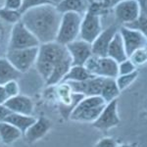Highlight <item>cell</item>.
<instances>
[{
    "label": "cell",
    "mask_w": 147,
    "mask_h": 147,
    "mask_svg": "<svg viewBox=\"0 0 147 147\" xmlns=\"http://www.w3.org/2000/svg\"><path fill=\"white\" fill-rule=\"evenodd\" d=\"M39 41L35 36L21 22H18L12 28L10 39H9L8 50H17V49H27L32 47H38Z\"/></svg>",
    "instance_id": "obj_7"
},
{
    "label": "cell",
    "mask_w": 147,
    "mask_h": 147,
    "mask_svg": "<svg viewBox=\"0 0 147 147\" xmlns=\"http://www.w3.org/2000/svg\"><path fill=\"white\" fill-rule=\"evenodd\" d=\"M103 28L101 25V16L97 15L93 12L87 11L82 16L79 38L91 44L100 34Z\"/></svg>",
    "instance_id": "obj_9"
},
{
    "label": "cell",
    "mask_w": 147,
    "mask_h": 147,
    "mask_svg": "<svg viewBox=\"0 0 147 147\" xmlns=\"http://www.w3.org/2000/svg\"><path fill=\"white\" fill-rule=\"evenodd\" d=\"M91 78H93V76L87 72L84 66H72L61 82H84Z\"/></svg>",
    "instance_id": "obj_26"
},
{
    "label": "cell",
    "mask_w": 147,
    "mask_h": 147,
    "mask_svg": "<svg viewBox=\"0 0 147 147\" xmlns=\"http://www.w3.org/2000/svg\"><path fill=\"white\" fill-rule=\"evenodd\" d=\"M121 93V91L118 88L117 84H116L115 79H110V78H104L103 86H102V90L100 96L103 98V100L106 103L118 99Z\"/></svg>",
    "instance_id": "obj_24"
},
{
    "label": "cell",
    "mask_w": 147,
    "mask_h": 147,
    "mask_svg": "<svg viewBox=\"0 0 147 147\" xmlns=\"http://www.w3.org/2000/svg\"><path fill=\"white\" fill-rule=\"evenodd\" d=\"M8 99H9V97L6 93L4 85H0V105H3Z\"/></svg>",
    "instance_id": "obj_36"
},
{
    "label": "cell",
    "mask_w": 147,
    "mask_h": 147,
    "mask_svg": "<svg viewBox=\"0 0 147 147\" xmlns=\"http://www.w3.org/2000/svg\"><path fill=\"white\" fill-rule=\"evenodd\" d=\"M11 112L7 109L4 105H0V123L4 122L6 119V117L9 115Z\"/></svg>",
    "instance_id": "obj_35"
},
{
    "label": "cell",
    "mask_w": 147,
    "mask_h": 147,
    "mask_svg": "<svg viewBox=\"0 0 147 147\" xmlns=\"http://www.w3.org/2000/svg\"><path fill=\"white\" fill-rule=\"evenodd\" d=\"M119 28L117 25H112L105 30H102L100 34L96 37L95 40L91 43V51L92 55L98 57L107 56V50L111 40L114 35L118 32Z\"/></svg>",
    "instance_id": "obj_15"
},
{
    "label": "cell",
    "mask_w": 147,
    "mask_h": 147,
    "mask_svg": "<svg viewBox=\"0 0 147 147\" xmlns=\"http://www.w3.org/2000/svg\"><path fill=\"white\" fill-rule=\"evenodd\" d=\"M136 71V67L132 64L131 61L129 58L125 61L118 64V76L119 75H127Z\"/></svg>",
    "instance_id": "obj_31"
},
{
    "label": "cell",
    "mask_w": 147,
    "mask_h": 147,
    "mask_svg": "<svg viewBox=\"0 0 147 147\" xmlns=\"http://www.w3.org/2000/svg\"><path fill=\"white\" fill-rule=\"evenodd\" d=\"M72 59V66H84L92 55L91 44L82 39H76L65 45Z\"/></svg>",
    "instance_id": "obj_13"
},
{
    "label": "cell",
    "mask_w": 147,
    "mask_h": 147,
    "mask_svg": "<svg viewBox=\"0 0 147 147\" xmlns=\"http://www.w3.org/2000/svg\"><path fill=\"white\" fill-rule=\"evenodd\" d=\"M117 147H131L129 144H122V145H117Z\"/></svg>",
    "instance_id": "obj_40"
},
{
    "label": "cell",
    "mask_w": 147,
    "mask_h": 147,
    "mask_svg": "<svg viewBox=\"0 0 147 147\" xmlns=\"http://www.w3.org/2000/svg\"><path fill=\"white\" fill-rule=\"evenodd\" d=\"M47 4H50V2L48 0H23L22 7H21L19 12L23 15L28 10H30L32 8H36V7L42 5H47Z\"/></svg>",
    "instance_id": "obj_30"
},
{
    "label": "cell",
    "mask_w": 147,
    "mask_h": 147,
    "mask_svg": "<svg viewBox=\"0 0 147 147\" xmlns=\"http://www.w3.org/2000/svg\"><path fill=\"white\" fill-rule=\"evenodd\" d=\"M117 142L114 140L111 137H104V138L100 139L97 141L95 144V147H117Z\"/></svg>",
    "instance_id": "obj_34"
},
{
    "label": "cell",
    "mask_w": 147,
    "mask_h": 147,
    "mask_svg": "<svg viewBox=\"0 0 147 147\" xmlns=\"http://www.w3.org/2000/svg\"><path fill=\"white\" fill-rule=\"evenodd\" d=\"M137 77H138V72H137V70L130 74H127V75H119L115 79L116 84H117L119 90L123 91V90H125V89H127V87L134 84V80L137 79Z\"/></svg>",
    "instance_id": "obj_27"
},
{
    "label": "cell",
    "mask_w": 147,
    "mask_h": 147,
    "mask_svg": "<svg viewBox=\"0 0 147 147\" xmlns=\"http://www.w3.org/2000/svg\"><path fill=\"white\" fill-rule=\"evenodd\" d=\"M70 57L65 45L56 41L42 43L38 46L35 68L44 80H47L51 75L54 67L60 62Z\"/></svg>",
    "instance_id": "obj_2"
},
{
    "label": "cell",
    "mask_w": 147,
    "mask_h": 147,
    "mask_svg": "<svg viewBox=\"0 0 147 147\" xmlns=\"http://www.w3.org/2000/svg\"><path fill=\"white\" fill-rule=\"evenodd\" d=\"M104 78L93 77L84 82H69L71 88L75 93L82 94L84 97L100 96Z\"/></svg>",
    "instance_id": "obj_14"
},
{
    "label": "cell",
    "mask_w": 147,
    "mask_h": 147,
    "mask_svg": "<svg viewBox=\"0 0 147 147\" xmlns=\"http://www.w3.org/2000/svg\"><path fill=\"white\" fill-rule=\"evenodd\" d=\"M11 113L32 116L34 113V102L30 97L18 94L9 98L3 104Z\"/></svg>",
    "instance_id": "obj_17"
},
{
    "label": "cell",
    "mask_w": 147,
    "mask_h": 147,
    "mask_svg": "<svg viewBox=\"0 0 147 147\" xmlns=\"http://www.w3.org/2000/svg\"><path fill=\"white\" fill-rule=\"evenodd\" d=\"M120 124V118L118 115V99L106 103L99 117L92 123L95 129L99 130H107L117 127Z\"/></svg>",
    "instance_id": "obj_11"
},
{
    "label": "cell",
    "mask_w": 147,
    "mask_h": 147,
    "mask_svg": "<svg viewBox=\"0 0 147 147\" xmlns=\"http://www.w3.org/2000/svg\"><path fill=\"white\" fill-rule=\"evenodd\" d=\"M51 129V122L45 117H39L35 120V122L26 130L24 136L28 143L32 144L37 140L41 139Z\"/></svg>",
    "instance_id": "obj_16"
},
{
    "label": "cell",
    "mask_w": 147,
    "mask_h": 147,
    "mask_svg": "<svg viewBox=\"0 0 147 147\" xmlns=\"http://www.w3.org/2000/svg\"><path fill=\"white\" fill-rule=\"evenodd\" d=\"M107 57L113 59L118 64L125 61V59H127L124 43H123V39L121 37L119 30H118L117 34L114 35L110 44H109L108 50H107Z\"/></svg>",
    "instance_id": "obj_18"
},
{
    "label": "cell",
    "mask_w": 147,
    "mask_h": 147,
    "mask_svg": "<svg viewBox=\"0 0 147 147\" xmlns=\"http://www.w3.org/2000/svg\"><path fill=\"white\" fill-rule=\"evenodd\" d=\"M120 1H122V0H102V3H103V5L105 6V8L112 9L113 7L117 3H119Z\"/></svg>",
    "instance_id": "obj_37"
},
{
    "label": "cell",
    "mask_w": 147,
    "mask_h": 147,
    "mask_svg": "<svg viewBox=\"0 0 147 147\" xmlns=\"http://www.w3.org/2000/svg\"><path fill=\"white\" fill-rule=\"evenodd\" d=\"M87 3L90 5V4H94V3H99V2H102V0H86Z\"/></svg>",
    "instance_id": "obj_39"
},
{
    "label": "cell",
    "mask_w": 147,
    "mask_h": 147,
    "mask_svg": "<svg viewBox=\"0 0 147 147\" xmlns=\"http://www.w3.org/2000/svg\"><path fill=\"white\" fill-rule=\"evenodd\" d=\"M21 75L22 74L7 60L6 57L0 58V85H4L12 80H17Z\"/></svg>",
    "instance_id": "obj_21"
},
{
    "label": "cell",
    "mask_w": 147,
    "mask_h": 147,
    "mask_svg": "<svg viewBox=\"0 0 147 147\" xmlns=\"http://www.w3.org/2000/svg\"><path fill=\"white\" fill-rule=\"evenodd\" d=\"M139 1H140V4H141V11H140L139 16L134 21H132V22L125 24V25H122V26L127 28H130V30L140 32L143 34L146 35V30H147L146 0H139Z\"/></svg>",
    "instance_id": "obj_25"
},
{
    "label": "cell",
    "mask_w": 147,
    "mask_h": 147,
    "mask_svg": "<svg viewBox=\"0 0 147 147\" xmlns=\"http://www.w3.org/2000/svg\"><path fill=\"white\" fill-rule=\"evenodd\" d=\"M129 59L132 62L136 67H142L145 66L147 62V50L146 47L143 48H139L137 50L134 51L129 56Z\"/></svg>",
    "instance_id": "obj_28"
},
{
    "label": "cell",
    "mask_w": 147,
    "mask_h": 147,
    "mask_svg": "<svg viewBox=\"0 0 147 147\" xmlns=\"http://www.w3.org/2000/svg\"><path fill=\"white\" fill-rule=\"evenodd\" d=\"M4 88L6 90V93L9 98L13 96H16L19 94V85L17 84V80H12L4 84Z\"/></svg>",
    "instance_id": "obj_32"
},
{
    "label": "cell",
    "mask_w": 147,
    "mask_h": 147,
    "mask_svg": "<svg viewBox=\"0 0 147 147\" xmlns=\"http://www.w3.org/2000/svg\"><path fill=\"white\" fill-rule=\"evenodd\" d=\"M0 142H1V140H0Z\"/></svg>",
    "instance_id": "obj_41"
},
{
    "label": "cell",
    "mask_w": 147,
    "mask_h": 147,
    "mask_svg": "<svg viewBox=\"0 0 147 147\" xmlns=\"http://www.w3.org/2000/svg\"><path fill=\"white\" fill-rule=\"evenodd\" d=\"M112 9L116 20L125 25L138 17L141 11V4L139 0H122Z\"/></svg>",
    "instance_id": "obj_10"
},
{
    "label": "cell",
    "mask_w": 147,
    "mask_h": 147,
    "mask_svg": "<svg viewBox=\"0 0 147 147\" xmlns=\"http://www.w3.org/2000/svg\"><path fill=\"white\" fill-rule=\"evenodd\" d=\"M88 6L89 4L86 0H63L56 6V8L61 14L72 12L84 16L87 12Z\"/></svg>",
    "instance_id": "obj_20"
},
{
    "label": "cell",
    "mask_w": 147,
    "mask_h": 147,
    "mask_svg": "<svg viewBox=\"0 0 147 147\" xmlns=\"http://www.w3.org/2000/svg\"><path fill=\"white\" fill-rule=\"evenodd\" d=\"M35 120L36 119L34 117H32V116L23 115V114H17V113H10L6 117L4 122L9 123V124L14 125L15 127H17L24 136L26 130L34 124Z\"/></svg>",
    "instance_id": "obj_22"
},
{
    "label": "cell",
    "mask_w": 147,
    "mask_h": 147,
    "mask_svg": "<svg viewBox=\"0 0 147 147\" xmlns=\"http://www.w3.org/2000/svg\"><path fill=\"white\" fill-rule=\"evenodd\" d=\"M84 67L93 77L110 79H116L118 77V63L107 56L98 57L91 55Z\"/></svg>",
    "instance_id": "obj_6"
},
{
    "label": "cell",
    "mask_w": 147,
    "mask_h": 147,
    "mask_svg": "<svg viewBox=\"0 0 147 147\" xmlns=\"http://www.w3.org/2000/svg\"><path fill=\"white\" fill-rule=\"evenodd\" d=\"M55 86V94L59 101L60 114L65 120H69L73 110L84 98V96L82 94L73 92L68 82H60Z\"/></svg>",
    "instance_id": "obj_5"
},
{
    "label": "cell",
    "mask_w": 147,
    "mask_h": 147,
    "mask_svg": "<svg viewBox=\"0 0 147 147\" xmlns=\"http://www.w3.org/2000/svg\"><path fill=\"white\" fill-rule=\"evenodd\" d=\"M71 67H72V59H71V57H68L65 60H63L62 62L59 63L58 65H56L54 67L53 71H52L51 75L45 80L47 86H55V85L60 84Z\"/></svg>",
    "instance_id": "obj_19"
},
{
    "label": "cell",
    "mask_w": 147,
    "mask_h": 147,
    "mask_svg": "<svg viewBox=\"0 0 147 147\" xmlns=\"http://www.w3.org/2000/svg\"><path fill=\"white\" fill-rule=\"evenodd\" d=\"M0 18L9 24H14L20 22L22 18V14L17 10H10V9L2 8L0 9Z\"/></svg>",
    "instance_id": "obj_29"
},
{
    "label": "cell",
    "mask_w": 147,
    "mask_h": 147,
    "mask_svg": "<svg viewBox=\"0 0 147 147\" xmlns=\"http://www.w3.org/2000/svg\"><path fill=\"white\" fill-rule=\"evenodd\" d=\"M61 17L56 6L47 4L25 12L21 22L42 44L55 41Z\"/></svg>",
    "instance_id": "obj_1"
},
{
    "label": "cell",
    "mask_w": 147,
    "mask_h": 147,
    "mask_svg": "<svg viewBox=\"0 0 147 147\" xmlns=\"http://www.w3.org/2000/svg\"><path fill=\"white\" fill-rule=\"evenodd\" d=\"M105 105L106 102L101 96L84 97L76 106L69 119L74 122L92 124L99 117Z\"/></svg>",
    "instance_id": "obj_3"
},
{
    "label": "cell",
    "mask_w": 147,
    "mask_h": 147,
    "mask_svg": "<svg viewBox=\"0 0 147 147\" xmlns=\"http://www.w3.org/2000/svg\"><path fill=\"white\" fill-rule=\"evenodd\" d=\"M38 47H32L27 49H17V50H7L6 58L21 74L26 73L36 61Z\"/></svg>",
    "instance_id": "obj_8"
},
{
    "label": "cell",
    "mask_w": 147,
    "mask_h": 147,
    "mask_svg": "<svg viewBox=\"0 0 147 147\" xmlns=\"http://www.w3.org/2000/svg\"><path fill=\"white\" fill-rule=\"evenodd\" d=\"M119 32L123 39V43H124L127 58L134 51H136L139 48L146 47V35L143 34L142 32L130 30V28L123 27V26H121L119 28Z\"/></svg>",
    "instance_id": "obj_12"
},
{
    "label": "cell",
    "mask_w": 147,
    "mask_h": 147,
    "mask_svg": "<svg viewBox=\"0 0 147 147\" xmlns=\"http://www.w3.org/2000/svg\"><path fill=\"white\" fill-rule=\"evenodd\" d=\"M23 0H5L4 2V8L10 9V10L19 11L22 7Z\"/></svg>",
    "instance_id": "obj_33"
},
{
    "label": "cell",
    "mask_w": 147,
    "mask_h": 147,
    "mask_svg": "<svg viewBox=\"0 0 147 147\" xmlns=\"http://www.w3.org/2000/svg\"><path fill=\"white\" fill-rule=\"evenodd\" d=\"M82 19V16L77 13L69 12L62 14L55 41L62 45H67L79 38Z\"/></svg>",
    "instance_id": "obj_4"
},
{
    "label": "cell",
    "mask_w": 147,
    "mask_h": 147,
    "mask_svg": "<svg viewBox=\"0 0 147 147\" xmlns=\"http://www.w3.org/2000/svg\"><path fill=\"white\" fill-rule=\"evenodd\" d=\"M23 136V134L17 127L7 122L0 123V140L4 144H12Z\"/></svg>",
    "instance_id": "obj_23"
},
{
    "label": "cell",
    "mask_w": 147,
    "mask_h": 147,
    "mask_svg": "<svg viewBox=\"0 0 147 147\" xmlns=\"http://www.w3.org/2000/svg\"><path fill=\"white\" fill-rule=\"evenodd\" d=\"M49 2H50L51 5H54V6H57L59 3H60L61 1H63V0H48Z\"/></svg>",
    "instance_id": "obj_38"
}]
</instances>
